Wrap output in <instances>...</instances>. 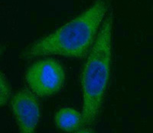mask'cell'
Listing matches in <instances>:
<instances>
[{
  "mask_svg": "<svg viewBox=\"0 0 153 133\" xmlns=\"http://www.w3.org/2000/svg\"><path fill=\"white\" fill-rule=\"evenodd\" d=\"M110 10V0H95L92 5L50 35L38 39L21 55L25 59L61 56L83 59L94 46L101 26Z\"/></svg>",
  "mask_w": 153,
  "mask_h": 133,
  "instance_id": "1",
  "label": "cell"
},
{
  "mask_svg": "<svg viewBox=\"0 0 153 133\" xmlns=\"http://www.w3.org/2000/svg\"><path fill=\"white\" fill-rule=\"evenodd\" d=\"M113 27V11L110 9L81 72L83 128H91L94 124L104 100L111 73Z\"/></svg>",
  "mask_w": 153,
  "mask_h": 133,
  "instance_id": "2",
  "label": "cell"
},
{
  "mask_svg": "<svg viewBox=\"0 0 153 133\" xmlns=\"http://www.w3.org/2000/svg\"><path fill=\"white\" fill-rule=\"evenodd\" d=\"M25 77L28 86L36 95L48 97L62 89L65 82V72L57 60L45 59L30 65Z\"/></svg>",
  "mask_w": 153,
  "mask_h": 133,
  "instance_id": "3",
  "label": "cell"
},
{
  "mask_svg": "<svg viewBox=\"0 0 153 133\" xmlns=\"http://www.w3.org/2000/svg\"><path fill=\"white\" fill-rule=\"evenodd\" d=\"M35 93L28 89L16 92L11 100V107L19 131H35L41 116L40 105Z\"/></svg>",
  "mask_w": 153,
  "mask_h": 133,
  "instance_id": "4",
  "label": "cell"
},
{
  "mask_svg": "<svg viewBox=\"0 0 153 133\" xmlns=\"http://www.w3.org/2000/svg\"><path fill=\"white\" fill-rule=\"evenodd\" d=\"M54 122L57 128L65 132H80L84 127L82 112L70 107H63L56 112Z\"/></svg>",
  "mask_w": 153,
  "mask_h": 133,
  "instance_id": "5",
  "label": "cell"
},
{
  "mask_svg": "<svg viewBox=\"0 0 153 133\" xmlns=\"http://www.w3.org/2000/svg\"><path fill=\"white\" fill-rule=\"evenodd\" d=\"M10 96V87L7 79L3 73H1V89H0V102L1 105L4 106L7 103Z\"/></svg>",
  "mask_w": 153,
  "mask_h": 133,
  "instance_id": "6",
  "label": "cell"
}]
</instances>
